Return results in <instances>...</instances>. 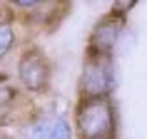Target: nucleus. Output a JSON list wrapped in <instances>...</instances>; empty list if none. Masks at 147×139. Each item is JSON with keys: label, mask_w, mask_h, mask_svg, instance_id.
<instances>
[{"label": "nucleus", "mask_w": 147, "mask_h": 139, "mask_svg": "<svg viewBox=\"0 0 147 139\" xmlns=\"http://www.w3.org/2000/svg\"><path fill=\"white\" fill-rule=\"evenodd\" d=\"M122 32V15H107L102 17L100 23L95 25L92 35H90V55H102V57H110L112 50L117 45V37Z\"/></svg>", "instance_id": "4"}, {"label": "nucleus", "mask_w": 147, "mask_h": 139, "mask_svg": "<svg viewBox=\"0 0 147 139\" xmlns=\"http://www.w3.org/2000/svg\"><path fill=\"white\" fill-rule=\"evenodd\" d=\"M112 87V75H110V57L102 55H87L85 67H82V80L80 90L82 97H105Z\"/></svg>", "instance_id": "3"}, {"label": "nucleus", "mask_w": 147, "mask_h": 139, "mask_svg": "<svg viewBox=\"0 0 147 139\" xmlns=\"http://www.w3.org/2000/svg\"><path fill=\"white\" fill-rule=\"evenodd\" d=\"M13 102H15V92H13V87L0 85V117L8 114L10 109H13Z\"/></svg>", "instance_id": "7"}, {"label": "nucleus", "mask_w": 147, "mask_h": 139, "mask_svg": "<svg viewBox=\"0 0 147 139\" xmlns=\"http://www.w3.org/2000/svg\"><path fill=\"white\" fill-rule=\"evenodd\" d=\"M28 139H72L70 124L62 114L47 112V114H38L28 127Z\"/></svg>", "instance_id": "5"}, {"label": "nucleus", "mask_w": 147, "mask_h": 139, "mask_svg": "<svg viewBox=\"0 0 147 139\" xmlns=\"http://www.w3.org/2000/svg\"><path fill=\"white\" fill-rule=\"evenodd\" d=\"M13 40H15L13 25L10 23H0V57H5V52L13 47Z\"/></svg>", "instance_id": "6"}, {"label": "nucleus", "mask_w": 147, "mask_h": 139, "mask_svg": "<svg viewBox=\"0 0 147 139\" xmlns=\"http://www.w3.org/2000/svg\"><path fill=\"white\" fill-rule=\"evenodd\" d=\"M18 77L30 92H42L50 80V60L40 47L25 50L20 62H18Z\"/></svg>", "instance_id": "2"}, {"label": "nucleus", "mask_w": 147, "mask_h": 139, "mask_svg": "<svg viewBox=\"0 0 147 139\" xmlns=\"http://www.w3.org/2000/svg\"><path fill=\"white\" fill-rule=\"evenodd\" d=\"M78 132L82 139H112L115 129V112L110 104V97H82L78 104L75 117Z\"/></svg>", "instance_id": "1"}]
</instances>
